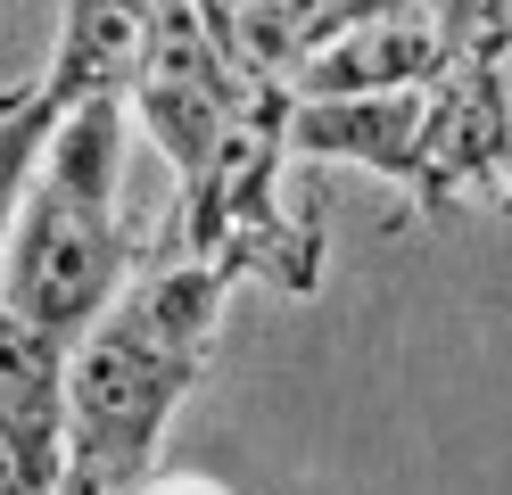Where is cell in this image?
I'll return each mask as SVG.
<instances>
[{
	"instance_id": "1",
	"label": "cell",
	"mask_w": 512,
	"mask_h": 495,
	"mask_svg": "<svg viewBox=\"0 0 512 495\" xmlns=\"http://www.w3.org/2000/svg\"><path fill=\"white\" fill-rule=\"evenodd\" d=\"M232 281L240 273L190 256L174 231L149 248L124 297L67 355V471H58V495H141L174 405L199 388L215 355Z\"/></svg>"
},
{
	"instance_id": "2",
	"label": "cell",
	"mask_w": 512,
	"mask_h": 495,
	"mask_svg": "<svg viewBox=\"0 0 512 495\" xmlns=\"http://www.w3.org/2000/svg\"><path fill=\"white\" fill-rule=\"evenodd\" d=\"M124 132L133 108L124 99H91L50 132V149L34 165V190L17 207L9 264H0V306L25 314L50 347H83V330L100 322L124 281L141 273L133 240H124Z\"/></svg>"
},
{
	"instance_id": "3",
	"label": "cell",
	"mask_w": 512,
	"mask_h": 495,
	"mask_svg": "<svg viewBox=\"0 0 512 495\" xmlns=\"http://www.w3.org/2000/svg\"><path fill=\"white\" fill-rule=\"evenodd\" d=\"M504 149H512V83L504 66H438L430 75V108H422V149H413V207L446 215L471 182L504 174Z\"/></svg>"
},
{
	"instance_id": "4",
	"label": "cell",
	"mask_w": 512,
	"mask_h": 495,
	"mask_svg": "<svg viewBox=\"0 0 512 495\" xmlns=\"http://www.w3.org/2000/svg\"><path fill=\"white\" fill-rule=\"evenodd\" d=\"M430 75H438V0H389V9H356L331 33H314L298 66V99L422 91Z\"/></svg>"
},
{
	"instance_id": "5",
	"label": "cell",
	"mask_w": 512,
	"mask_h": 495,
	"mask_svg": "<svg viewBox=\"0 0 512 495\" xmlns=\"http://www.w3.org/2000/svg\"><path fill=\"white\" fill-rule=\"evenodd\" d=\"M149 42H157V0H67V33H58V58L42 75L50 108L75 116L91 99H124L133 108Z\"/></svg>"
},
{
	"instance_id": "6",
	"label": "cell",
	"mask_w": 512,
	"mask_h": 495,
	"mask_svg": "<svg viewBox=\"0 0 512 495\" xmlns=\"http://www.w3.org/2000/svg\"><path fill=\"white\" fill-rule=\"evenodd\" d=\"M422 91H339V99H298L290 108V149L298 157H339L364 165L380 182H413V149H422Z\"/></svg>"
},
{
	"instance_id": "7",
	"label": "cell",
	"mask_w": 512,
	"mask_h": 495,
	"mask_svg": "<svg viewBox=\"0 0 512 495\" xmlns=\"http://www.w3.org/2000/svg\"><path fill=\"white\" fill-rule=\"evenodd\" d=\"M0 421L67 438V347H50L25 314L0 306Z\"/></svg>"
},
{
	"instance_id": "8",
	"label": "cell",
	"mask_w": 512,
	"mask_h": 495,
	"mask_svg": "<svg viewBox=\"0 0 512 495\" xmlns=\"http://www.w3.org/2000/svg\"><path fill=\"white\" fill-rule=\"evenodd\" d=\"M67 124L50 108V91L34 83L17 99L9 116H0V264H9V231H17V207H25V190H34V165H42V149H50V132Z\"/></svg>"
},
{
	"instance_id": "9",
	"label": "cell",
	"mask_w": 512,
	"mask_h": 495,
	"mask_svg": "<svg viewBox=\"0 0 512 495\" xmlns=\"http://www.w3.org/2000/svg\"><path fill=\"white\" fill-rule=\"evenodd\" d=\"M58 471H67V438L58 429L0 421V495H58Z\"/></svg>"
},
{
	"instance_id": "10",
	"label": "cell",
	"mask_w": 512,
	"mask_h": 495,
	"mask_svg": "<svg viewBox=\"0 0 512 495\" xmlns=\"http://www.w3.org/2000/svg\"><path fill=\"white\" fill-rule=\"evenodd\" d=\"M141 495H232V487L207 479V471H149V479H141Z\"/></svg>"
},
{
	"instance_id": "11",
	"label": "cell",
	"mask_w": 512,
	"mask_h": 495,
	"mask_svg": "<svg viewBox=\"0 0 512 495\" xmlns=\"http://www.w3.org/2000/svg\"><path fill=\"white\" fill-rule=\"evenodd\" d=\"M504 83H512V66H504ZM496 207L512 215V149H504V174H496Z\"/></svg>"
},
{
	"instance_id": "12",
	"label": "cell",
	"mask_w": 512,
	"mask_h": 495,
	"mask_svg": "<svg viewBox=\"0 0 512 495\" xmlns=\"http://www.w3.org/2000/svg\"><path fill=\"white\" fill-rule=\"evenodd\" d=\"M25 91H34V83H9V91H0V116H9V108H17V99H25Z\"/></svg>"
},
{
	"instance_id": "13",
	"label": "cell",
	"mask_w": 512,
	"mask_h": 495,
	"mask_svg": "<svg viewBox=\"0 0 512 495\" xmlns=\"http://www.w3.org/2000/svg\"><path fill=\"white\" fill-rule=\"evenodd\" d=\"M0 9H9V0H0Z\"/></svg>"
}]
</instances>
